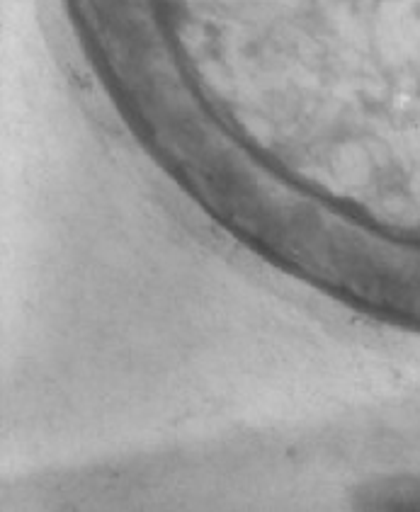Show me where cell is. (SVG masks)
<instances>
[{
  "instance_id": "1",
  "label": "cell",
  "mask_w": 420,
  "mask_h": 512,
  "mask_svg": "<svg viewBox=\"0 0 420 512\" xmlns=\"http://www.w3.org/2000/svg\"><path fill=\"white\" fill-rule=\"evenodd\" d=\"M355 510L420 512V474L382 476L362 483L353 493Z\"/></svg>"
}]
</instances>
